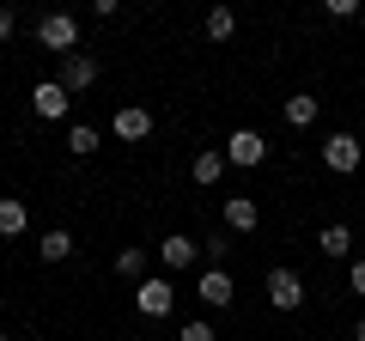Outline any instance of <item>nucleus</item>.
I'll return each instance as SVG.
<instances>
[{
  "instance_id": "obj_5",
  "label": "nucleus",
  "mask_w": 365,
  "mask_h": 341,
  "mask_svg": "<svg viewBox=\"0 0 365 341\" xmlns=\"http://www.w3.org/2000/svg\"><path fill=\"white\" fill-rule=\"evenodd\" d=\"M262 158H268V141H262V134L256 128H237L232 134V141H225V165H262Z\"/></svg>"
},
{
  "instance_id": "obj_12",
  "label": "nucleus",
  "mask_w": 365,
  "mask_h": 341,
  "mask_svg": "<svg viewBox=\"0 0 365 341\" xmlns=\"http://www.w3.org/2000/svg\"><path fill=\"white\" fill-rule=\"evenodd\" d=\"M317 250H323V256H335V263H341V256H353V225H323V232H317Z\"/></svg>"
},
{
  "instance_id": "obj_10",
  "label": "nucleus",
  "mask_w": 365,
  "mask_h": 341,
  "mask_svg": "<svg viewBox=\"0 0 365 341\" xmlns=\"http://www.w3.org/2000/svg\"><path fill=\"white\" fill-rule=\"evenodd\" d=\"M86 86H98V61L79 49V55H67V61H61V92H86Z\"/></svg>"
},
{
  "instance_id": "obj_13",
  "label": "nucleus",
  "mask_w": 365,
  "mask_h": 341,
  "mask_svg": "<svg viewBox=\"0 0 365 341\" xmlns=\"http://www.w3.org/2000/svg\"><path fill=\"white\" fill-rule=\"evenodd\" d=\"M25 225H31V208L19 195H0V238H19Z\"/></svg>"
},
{
  "instance_id": "obj_2",
  "label": "nucleus",
  "mask_w": 365,
  "mask_h": 341,
  "mask_svg": "<svg viewBox=\"0 0 365 341\" xmlns=\"http://www.w3.org/2000/svg\"><path fill=\"white\" fill-rule=\"evenodd\" d=\"M134 311L140 317H170L177 311V287H170L165 275H146L140 287H134Z\"/></svg>"
},
{
  "instance_id": "obj_9",
  "label": "nucleus",
  "mask_w": 365,
  "mask_h": 341,
  "mask_svg": "<svg viewBox=\"0 0 365 341\" xmlns=\"http://www.w3.org/2000/svg\"><path fill=\"white\" fill-rule=\"evenodd\" d=\"M158 263H165V268H195L201 263V244H195V238H182V232H170L165 244H158Z\"/></svg>"
},
{
  "instance_id": "obj_4",
  "label": "nucleus",
  "mask_w": 365,
  "mask_h": 341,
  "mask_svg": "<svg viewBox=\"0 0 365 341\" xmlns=\"http://www.w3.org/2000/svg\"><path fill=\"white\" fill-rule=\"evenodd\" d=\"M268 305H274V311H299V305H304V280L292 275V268H274V275H268Z\"/></svg>"
},
{
  "instance_id": "obj_15",
  "label": "nucleus",
  "mask_w": 365,
  "mask_h": 341,
  "mask_svg": "<svg viewBox=\"0 0 365 341\" xmlns=\"http://www.w3.org/2000/svg\"><path fill=\"white\" fill-rule=\"evenodd\" d=\"M37 256H43V263H67V256H73V238L55 225V232H43V238H37Z\"/></svg>"
},
{
  "instance_id": "obj_6",
  "label": "nucleus",
  "mask_w": 365,
  "mask_h": 341,
  "mask_svg": "<svg viewBox=\"0 0 365 341\" xmlns=\"http://www.w3.org/2000/svg\"><path fill=\"white\" fill-rule=\"evenodd\" d=\"M195 292H201V305H207V311H225V305L237 299V287H232V275H225V268H201Z\"/></svg>"
},
{
  "instance_id": "obj_18",
  "label": "nucleus",
  "mask_w": 365,
  "mask_h": 341,
  "mask_svg": "<svg viewBox=\"0 0 365 341\" xmlns=\"http://www.w3.org/2000/svg\"><path fill=\"white\" fill-rule=\"evenodd\" d=\"M317 110H323V104H317L311 92H299V98H287V122H292V128H311V122H317Z\"/></svg>"
},
{
  "instance_id": "obj_22",
  "label": "nucleus",
  "mask_w": 365,
  "mask_h": 341,
  "mask_svg": "<svg viewBox=\"0 0 365 341\" xmlns=\"http://www.w3.org/2000/svg\"><path fill=\"white\" fill-rule=\"evenodd\" d=\"M13 31H19V19H13V13H6V6H0V43L13 37Z\"/></svg>"
},
{
  "instance_id": "obj_1",
  "label": "nucleus",
  "mask_w": 365,
  "mask_h": 341,
  "mask_svg": "<svg viewBox=\"0 0 365 341\" xmlns=\"http://www.w3.org/2000/svg\"><path fill=\"white\" fill-rule=\"evenodd\" d=\"M37 43L49 55H61V61H67V55H79V19L73 13H43L37 19Z\"/></svg>"
},
{
  "instance_id": "obj_11",
  "label": "nucleus",
  "mask_w": 365,
  "mask_h": 341,
  "mask_svg": "<svg viewBox=\"0 0 365 341\" xmlns=\"http://www.w3.org/2000/svg\"><path fill=\"white\" fill-rule=\"evenodd\" d=\"M225 225H232V232H256L262 225V208L250 195H225Z\"/></svg>"
},
{
  "instance_id": "obj_14",
  "label": "nucleus",
  "mask_w": 365,
  "mask_h": 341,
  "mask_svg": "<svg viewBox=\"0 0 365 341\" xmlns=\"http://www.w3.org/2000/svg\"><path fill=\"white\" fill-rule=\"evenodd\" d=\"M98 146H104V134L91 128V122H73V128H67V153H73V158H91Z\"/></svg>"
},
{
  "instance_id": "obj_24",
  "label": "nucleus",
  "mask_w": 365,
  "mask_h": 341,
  "mask_svg": "<svg viewBox=\"0 0 365 341\" xmlns=\"http://www.w3.org/2000/svg\"><path fill=\"white\" fill-rule=\"evenodd\" d=\"M353 341H365V317H359V323H353Z\"/></svg>"
},
{
  "instance_id": "obj_21",
  "label": "nucleus",
  "mask_w": 365,
  "mask_h": 341,
  "mask_svg": "<svg viewBox=\"0 0 365 341\" xmlns=\"http://www.w3.org/2000/svg\"><path fill=\"white\" fill-rule=\"evenodd\" d=\"M177 341H220V335H213V323H182Z\"/></svg>"
},
{
  "instance_id": "obj_16",
  "label": "nucleus",
  "mask_w": 365,
  "mask_h": 341,
  "mask_svg": "<svg viewBox=\"0 0 365 341\" xmlns=\"http://www.w3.org/2000/svg\"><path fill=\"white\" fill-rule=\"evenodd\" d=\"M189 177H195L201 189H213V183H220V177H225V153H201L195 165H189Z\"/></svg>"
},
{
  "instance_id": "obj_20",
  "label": "nucleus",
  "mask_w": 365,
  "mask_h": 341,
  "mask_svg": "<svg viewBox=\"0 0 365 341\" xmlns=\"http://www.w3.org/2000/svg\"><path fill=\"white\" fill-rule=\"evenodd\" d=\"M232 256V238H207V268H220Z\"/></svg>"
},
{
  "instance_id": "obj_17",
  "label": "nucleus",
  "mask_w": 365,
  "mask_h": 341,
  "mask_svg": "<svg viewBox=\"0 0 365 341\" xmlns=\"http://www.w3.org/2000/svg\"><path fill=\"white\" fill-rule=\"evenodd\" d=\"M116 275H122V280H134V287L146 280V250H140V244H128V250L116 256Z\"/></svg>"
},
{
  "instance_id": "obj_19",
  "label": "nucleus",
  "mask_w": 365,
  "mask_h": 341,
  "mask_svg": "<svg viewBox=\"0 0 365 341\" xmlns=\"http://www.w3.org/2000/svg\"><path fill=\"white\" fill-rule=\"evenodd\" d=\"M232 31H237V13H232V6H207V37L225 43Z\"/></svg>"
},
{
  "instance_id": "obj_25",
  "label": "nucleus",
  "mask_w": 365,
  "mask_h": 341,
  "mask_svg": "<svg viewBox=\"0 0 365 341\" xmlns=\"http://www.w3.org/2000/svg\"><path fill=\"white\" fill-rule=\"evenodd\" d=\"M0 341H13V335H0Z\"/></svg>"
},
{
  "instance_id": "obj_7",
  "label": "nucleus",
  "mask_w": 365,
  "mask_h": 341,
  "mask_svg": "<svg viewBox=\"0 0 365 341\" xmlns=\"http://www.w3.org/2000/svg\"><path fill=\"white\" fill-rule=\"evenodd\" d=\"M67 104H73V92H61V79H43L37 92H31V110H37L43 122H61Z\"/></svg>"
},
{
  "instance_id": "obj_8",
  "label": "nucleus",
  "mask_w": 365,
  "mask_h": 341,
  "mask_svg": "<svg viewBox=\"0 0 365 341\" xmlns=\"http://www.w3.org/2000/svg\"><path fill=\"white\" fill-rule=\"evenodd\" d=\"M110 134H116V141H146V134H153V116H146L140 104H122L116 116H110Z\"/></svg>"
},
{
  "instance_id": "obj_23",
  "label": "nucleus",
  "mask_w": 365,
  "mask_h": 341,
  "mask_svg": "<svg viewBox=\"0 0 365 341\" xmlns=\"http://www.w3.org/2000/svg\"><path fill=\"white\" fill-rule=\"evenodd\" d=\"M353 292H359V299H365V256H359V263H353Z\"/></svg>"
},
{
  "instance_id": "obj_3",
  "label": "nucleus",
  "mask_w": 365,
  "mask_h": 341,
  "mask_svg": "<svg viewBox=\"0 0 365 341\" xmlns=\"http://www.w3.org/2000/svg\"><path fill=\"white\" fill-rule=\"evenodd\" d=\"M323 165L341 170V177H353V170L365 165V146L353 141V134H329V141H323Z\"/></svg>"
}]
</instances>
